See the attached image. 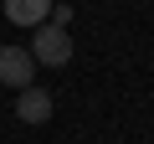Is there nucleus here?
Listing matches in <instances>:
<instances>
[{
    "mask_svg": "<svg viewBox=\"0 0 154 144\" xmlns=\"http://www.w3.org/2000/svg\"><path fill=\"white\" fill-rule=\"evenodd\" d=\"M31 62L36 67H62V62H72V36H67V26H36V36H31Z\"/></svg>",
    "mask_w": 154,
    "mask_h": 144,
    "instance_id": "nucleus-1",
    "label": "nucleus"
},
{
    "mask_svg": "<svg viewBox=\"0 0 154 144\" xmlns=\"http://www.w3.org/2000/svg\"><path fill=\"white\" fill-rule=\"evenodd\" d=\"M16 118H21V124H46V118H51V93L36 88V83L21 88V93H16Z\"/></svg>",
    "mask_w": 154,
    "mask_h": 144,
    "instance_id": "nucleus-3",
    "label": "nucleus"
},
{
    "mask_svg": "<svg viewBox=\"0 0 154 144\" xmlns=\"http://www.w3.org/2000/svg\"><path fill=\"white\" fill-rule=\"evenodd\" d=\"M5 21L11 26H46L51 21V0H5Z\"/></svg>",
    "mask_w": 154,
    "mask_h": 144,
    "instance_id": "nucleus-4",
    "label": "nucleus"
},
{
    "mask_svg": "<svg viewBox=\"0 0 154 144\" xmlns=\"http://www.w3.org/2000/svg\"><path fill=\"white\" fill-rule=\"evenodd\" d=\"M0 83L16 88V93L36 83V62H31V52H26V46H0Z\"/></svg>",
    "mask_w": 154,
    "mask_h": 144,
    "instance_id": "nucleus-2",
    "label": "nucleus"
}]
</instances>
